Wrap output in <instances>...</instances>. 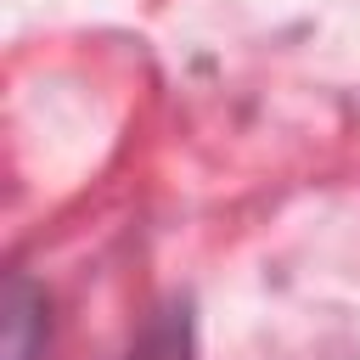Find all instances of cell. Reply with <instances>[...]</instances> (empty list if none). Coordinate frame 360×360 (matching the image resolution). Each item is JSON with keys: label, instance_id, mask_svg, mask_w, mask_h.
<instances>
[{"label": "cell", "instance_id": "6da1fadb", "mask_svg": "<svg viewBox=\"0 0 360 360\" xmlns=\"http://www.w3.org/2000/svg\"><path fill=\"white\" fill-rule=\"evenodd\" d=\"M51 349V304L45 287L22 270L6 281V360H45Z\"/></svg>", "mask_w": 360, "mask_h": 360}, {"label": "cell", "instance_id": "7a4b0ae2", "mask_svg": "<svg viewBox=\"0 0 360 360\" xmlns=\"http://www.w3.org/2000/svg\"><path fill=\"white\" fill-rule=\"evenodd\" d=\"M124 360H197V332H191V304L186 298H169L146 326L141 338L129 343Z\"/></svg>", "mask_w": 360, "mask_h": 360}]
</instances>
